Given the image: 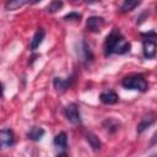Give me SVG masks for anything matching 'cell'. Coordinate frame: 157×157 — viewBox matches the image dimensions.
Listing matches in <instances>:
<instances>
[{"label": "cell", "instance_id": "cell-15", "mask_svg": "<svg viewBox=\"0 0 157 157\" xmlns=\"http://www.w3.org/2000/svg\"><path fill=\"white\" fill-rule=\"evenodd\" d=\"M45 134V130L43 128H39V126H33L29 129V131L27 132V137L32 141H39Z\"/></svg>", "mask_w": 157, "mask_h": 157}, {"label": "cell", "instance_id": "cell-19", "mask_svg": "<svg viewBox=\"0 0 157 157\" xmlns=\"http://www.w3.org/2000/svg\"><path fill=\"white\" fill-rule=\"evenodd\" d=\"M81 17H82L81 13L75 12V11H71V12L66 13V15L63 17V20H64V21H80Z\"/></svg>", "mask_w": 157, "mask_h": 157}, {"label": "cell", "instance_id": "cell-17", "mask_svg": "<svg viewBox=\"0 0 157 157\" xmlns=\"http://www.w3.org/2000/svg\"><path fill=\"white\" fill-rule=\"evenodd\" d=\"M142 0H124L123 4L120 5V12L125 13V12H130L134 9H136Z\"/></svg>", "mask_w": 157, "mask_h": 157}, {"label": "cell", "instance_id": "cell-22", "mask_svg": "<svg viewBox=\"0 0 157 157\" xmlns=\"http://www.w3.org/2000/svg\"><path fill=\"white\" fill-rule=\"evenodd\" d=\"M81 1H83V0H72V2H74V4H80Z\"/></svg>", "mask_w": 157, "mask_h": 157}, {"label": "cell", "instance_id": "cell-1", "mask_svg": "<svg viewBox=\"0 0 157 157\" xmlns=\"http://www.w3.org/2000/svg\"><path fill=\"white\" fill-rule=\"evenodd\" d=\"M131 44L125 39L123 33L119 28H113L110 33L105 37V40L103 43V52L104 56H109L112 54H126L130 52Z\"/></svg>", "mask_w": 157, "mask_h": 157}, {"label": "cell", "instance_id": "cell-11", "mask_svg": "<svg viewBox=\"0 0 157 157\" xmlns=\"http://www.w3.org/2000/svg\"><path fill=\"white\" fill-rule=\"evenodd\" d=\"M85 140L87 141V144L90 145V147L93 150V151H99L102 150V141L99 140V137L93 134L92 131H87L85 132Z\"/></svg>", "mask_w": 157, "mask_h": 157}, {"label": "cell", "instance_id": "cell-12", "mask_svg": "<svg viewBox=\"0 0 157 157\" xmlns=\"http://www.w3.org/2000/svg\"><path fill=\"white\" fill-rule=\"evenodd\" d=\"M44 37H45V31H44V28H38V29L36 31V33L33 34L32 39H31L29 49H31L32 52H34L37 48H39V45L42 44Z\"/></svg>", "mask_w": 157, "mask_h": 157}, {"label": "cell", "instance_id": "cell-6", "mask_svg": "<svg viewBox=\"0 0 157 157\" xmlns=\"http://www.w3.org/2000/svg\"><path fill=\"white\" fill-rule=\"evenodd\" d=\"M74 80H75L74 76H69V77H66V78L54 77V80H53V85H54V88H55L58 92L63 93V92H66V91L72 86Z\"/></svg>", "mask_w": 157, "mask_h": 157}, {"label": "cell", "instance_id": "cell-8", "mask_svg": "<svg viewBox=\"0 0 157 157\" xmlns=\"http://www.w3.org/2000/svg\"><path fill=\"white\" fill-rule=\"evenodd\" d=\"M99 101H101L103 104L113 105V104H117V103L119 102V96H118L113 90H107V91L101 92V94H99Z\"/></svg>", "mask_w": 157, "mask_h": 157}, {"label": "cell", "instance_id": "cell-18", "mask_svg": "<svg viewBox=\"0 0 157 157\" xmlns=\"http://www.w3.org/2000/svg\"><path fill=\"white\" fill-rule=\"evenodd\" d=\"M64 6V1L63 0H53L48 6H47V12L48 13H55L59 10H61Z\"/></svg>", "mask_w": 157, "mask_h": 157}, {"label": "cell", "instance_id": "cell-5", "mask_svg": "<svg viewBox=\"0 0 157 157\" xmlns=\"http://www.w3.org/2000/svg\"><path fill=\"white\" fill-rule=\"evenodd\" d=\"M142 54L145 59H153L157 54V42L152 38H145L142 40Z\"/></svg>", "mask_w": 157, "mask_h": 157}, {"label": "cell", "instance_id": "cell-14", "mask_svg": "<svg viewBox=\"0 0 157 157\" xmlns=\"http://www.w3.org/2000/svg\"><path fill=\"white\" fill-rule=\"evenodd\" d=\"M28 2H31V0H6L4 7L6 11H15V10L25 6Z\"/></svg>", "mask_w": 157, "mask_h": 157}, {"label": "cell", "instance_id": "cell-23", "mask_svg": "<svg viewBox=\"0 0 157 157\" xmlns=\"http://www.w3.org/2000/svg\"><path fill=\"white\" fill-rule=\"evenodd\" d=\"M39 1H42V0H31L32 4H37V2H39Z\"/></svg>", "mask_w": 157, "mask_h": 157}, {"label": "cell", "instance_id": "cell-4", "mask_svg": "<svg viewBox=\"0 0 157 157\" xmlns=\"http://www.w3.org/2000/svg\"><path fill=\"white\" fill-rule=\"evenodd\" d=\"M157 120V114L155 112H147L146 114L142 115V118L140 119L137 126H136V131L137 134H142L147 128H150L151 125H153Z\"/></svg>", "mask_w": 157, "mask_h": 157}, {"label": "cell", "instance_id": "cell-10", "mask_svg": "<svg viewBox=\"0 0 157 157\" xmlns=\"http://www.w3.org/2000/svg\"><path fill=\"white\" fill-rule=\"evenodd\" d=\"M80 55H81V60L85 64H90L94 59V55H93L90 45L86 43V40H81V44H80Z\"/></svg>", "mask_w": 157, "mask_h": 157}, {"label": "cell", "instance_id": "cell-3", "mask_svg": "<svg viewBox=\"0 0 157 157\" xmlns=\"http://www.w3.org/2000/svg\"><path fill=\"white\" fill-rule=\"evenodd\" d=\"M64 113H65L66 119H67L71 124H74V125H81L82 119H81V114H80L78 105H77L76 103H69V104L65 107Z\"/></svg>", "mask_w": 157, "mask_h": 157}, {"label": "cell", "instance_id": "cell-16", "mask_svg": "<svg viewBox=\"0 0 157 157\" xmlns=\"http://www.w3.org/2000/svg\"><path fill=\"white\" fill-rule=\"evenodd\" d=\"M53 144H54V146H56L59 148L66 150L67 148V135H66V132L61 131L58 135H55V137L53 140Z\"/></svg>", "mask_w": 157, "mask_h": 157}, {"label": "cell", "instance_id": "cell-9", "mask_svg": "<svg viewBox=\"0 0 157 157\" xmlns=\"http://www.w3.org/2000/svg\"><path fill=\"white\" fill-rule=\"evenodd\" d=\"M0 142L2 147H11L15 144V134L11 129H2L0 131Z\"/></svg>", "mask_w": 157, "mask_h": 157}, {"label": "cell", "instance_id": "cell-13", "mask_svg": "<svg viewBox=\"0 0 157 157\" xmlns=\"http://www.w3.org/2000/svg\"><path fill=\"white\" fill-rule=\"evenodd\" d=\"M102 126H103L104 130H107L109 134H114V132H117V131L119 130L120 123H119L118 120L113 119V118H108V119H105V120L102 123Z\"/></svg>", "mask_w": 157, "mask_h": 157}, {"label": "cell", "instance_id": "cell-7", "mask_svg": "<svg viewBox=\"0 0 157 157\" xmlns=\"http://www.w3.org/2000/svg\"><path fill=\"white\" fill-rule=\"evenodd\" d=\"M104 25V18L101 16H90L86 21V27L90 32L99 33Z\"/></svg>", "mask_w": 157, "mask_h": 157}, {"label": "cell", "instance_id": "cell-21", "mask_svg": "<svg viewBox=\"0 0 157 157\" xmlns=\"http://www.w3.org/2000/svg\"><path fill=\"white\" fill-rule=\"evenodd\" d=\"M98 1H101V0H85V2H87V4H94Z\"/></svg>", "mask_w": 157, "mask_h": 157}, {"label": "cell", "instance_id": "cell-2", "mask_svg": "<svg viewBox=\"0 0 157 157\" xmlns=\"http://www.w3.org/2000/svg\"><path fill=\"white\" fill-rule=\"evenodd\" d=\"M121 86L126 90H136L140 92H146L148 90V83L141 74H131L123 77Z\"/></svg>", "mask_w": 157, "mask_h": 157}, {"label": "cell", "instance_id": "cell-20", "mask_svg": "<svg viewBox=\"0 0 157 157\" xmlns=\"http://www.w3.org/2000/svg\"><path fill=\"white\" fill-rule=\"evenodd\" d=\"M157 145V130L153 132V135L151 136V140H150V146H155Z\"/></svg>", "mask_w": 157, "mask_h": 157}]
</instances>
